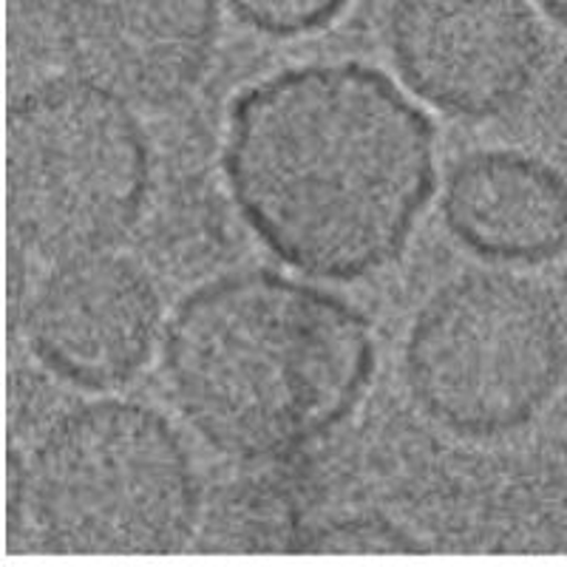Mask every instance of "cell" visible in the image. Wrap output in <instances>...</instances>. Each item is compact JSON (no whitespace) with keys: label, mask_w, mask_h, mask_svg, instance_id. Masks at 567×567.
I'll return each mask as SVG.
<instances>
[{"label":"cell","mask_w":567,"mask_h":567,"mask_svg":"<svg viewBox=\"0 0 567 567\" xmlns=\"http://www.w3.org/2000/svg\"><path fill=\"white\" fill-rule=\"evenodd\" d=\"M230 199L290 270L358 281L389 267L434 194V125L392 78L354 60L267 74L233 100Z\"/></svg>","instance_id":"cell-1"},{"label":"cell","mask_w":567,"mask_h":567,"mask_svg":"<svg viewBox=\"0 0 567 567\" xmlns=\"http://www.w3.org/2000/svg\"><path fill=\"white\" fill-rule=\"evenodd\" d=\"M369 318L336 292L270 270L210 278L176 303L162 367L210 449L276 463L341 429L372 383Z\"/></svg>","instance_id":"cell-2"},{"label":"cell","mask_w":567,"mask_h":567,"mask_svg":"<svg viewBox=\"0 0 567 567\" xmlns=\"http://www.w3.org/2000/svg\"><path fill=\"white\" fill-rule=\"evenodd\" d=\"M23 494L38 536L60 554H171L202 511L174 423L123 398L60 414L34 445Z\"/></svg>","instance_id":"cell-3"},{"label":"cell","mask_w":567,"mask_h":567,"mask_svg":"<svg viewBox=\"0 0 567 567\" xmlns=\"http://www.w3.org/2000/svg\"><path fill=\"white\" fill-rule=\"evenodd\" d=\"M403 372L412 398L460 437L534 423L567 372V327L545 287L514 272H465L420 307Z\"/></svg>","instance_id":"cell-4"},{"label":"cell","mask_w":567,"mask_h":567,"mask_svg":"<svg viewBox=\"0 0 567 567\" xmlns=\"http://www.w3.org/2000/svg\"><path fill=\"white\" fill-rule=\"evenodd\" d=\"M154 159L128 103L52 78L9 109V202L20 241L69 261L114 250L148 205Z\"/></svg>","instance_id":"cell-5"},{"label":"cell","mask_w":567,"mask_h":567,"mask_svg":"<svg viewBox=\"0 0 567 567\" xmlns=\"http://www.w3.org/2000/svg\"><path fill=\"white\" fill-rule=\"evenodd\" d=\"M386 38L414 94L463 120L514 111L548 58L530 0H392Z\"/></svg>","instance_id":"cell-6"},{"label":"cell","mask_w":567,"mask_h":567,"mask_svg":"<svg viewBox=\"0 0 567 567\" xmlns=\"http://www.w3.org/2000/svg\"><path fill=\"white\" fill-rule=\"evenodd\" d=\"M159 327L154 278L111 250L58 261L27 316L38 361L60 381L91 392L136 378L154 354Z\"/></svg>","instance_id":"cell-7"},{"label":"cell","mask_w":567,"mask_h":567,"mask_svg":"<svg viewBox=\"0 0 567 567\" xmlns=\"http://www.w3.org/2000/svg\"><path fill=\"white\" fill-rule=\"evenodd\" d=\"M219 29V0H58L71 78L145 109L179 103L202 83Z\"/></svg>","instance_id":"cell-8"},{"label":"cell","mask_w":567,"mask_h":567,"mask_svg":"<svg viewBox=\"0 0 567 567\" xmlns=\"http://www.w3.org/2000/svg\"><path fill=\"white\" fill-rule=\"evenodd\" d=\"M443 219L485 261L545 265L567 250V179L523 151H477L445 176Z\"/></svg>","instance_id":"cell-9"},{"label":"cell","mask_w":567,"mask_h":567,"mask_svg":"<svg viewBox=\"0 0 567 567\" xmlns=\"http://www.w3.org/2000/svg\"><path fill=\"white\" fill-rule=\"evenodd\" d=\"M236 18L272 38H296L329 27L347 0H227Z\"/></svg>","instance_id":"cell-10"},{"label":"cell","mask_w":567,"mask_h":567,"mask_svg":"<svg viewBox=\"0 0 567 567\" xmlns=\"http://www.w3.org/2000/svg\"><path fill=\"white\" fill-rule=\"evenodd\" d=\"M406 536L398 530L374 528L363 523H341V528H327L312 539V548H406Z\"/></svg>","instance_id":"cell-11"},{"label":"cell","mask_w":567,"mask_h":567,"mask_svg":"<svg viewBox=\"0 0 567 567\" xmlns=\"http://www.w3.org/2000/svg\"><path fill=\"white\" fill-rule=\"evenodd\" d=\"M536 3L567 32V0H536Z\"/></svg>","instance_id":"cell-12"}]
</instances>
